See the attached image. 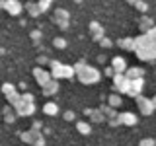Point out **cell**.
I'll return each mask as SVG.
<instances>
[{"label": "cell", "instance_id": "6da1fadb", "mask_svg": "<svg viewBox=\"0 0 156 146\" xmlns=\"http://www.w3.org/2000/svg\"><path fill=\"white\" fill-rule=\"evenodd\" d=\"M135 53L144 62L156 61V41H152L146 33H140L139 37H135Z\"/></svg>", "mask_w": 156, "mask_h": 146}, {"label": "cell", "instance_id": "7a4b0ae2", "mask_svg": "<svg viewBox=\"0 0 156 146\" xmlns=\"http://www.w3.org/2000/svg\"><path fill=\"white\" fill-rule=\"evenodd\" d=\"M72 68H74V76H78V80H80L84 86L98 84V82L101 80V72L98 70V68L90 66V64H88V62H84V61L76 62Z\"/></svg>", "mask_w": 156, "mask_h": 146}, {"label": "cell", "instance_id": "3957f363", "mask_svg": "<svg viewBox=\"0 0 156 146\" xmlns=\"http://www.w3.org/2000/svg\"><path fill=\"white\" fill-rule=\"evenodd\" d=\"M51 78L53 80H70V78H74V68L70 64H62V62L58 61H51Z\"/></svg>", "mask_w": 156, "mask_h": 146}, {"label": "cell", "instance_id": "277c9868", "mask_svg": "<svg viewBox=\"0 0 156 146\" xmlns=\"http://www.w3.org/2000/svg\"><path fill=\"white\" fill-rule=\"evenodd\" d=\"M2 94L6 96V99H8V105L12 107H16L20 101H22V94H18V90H16V86L14 84H10V82H6V84H2Z\"/></svg>", "mask_w": 156, "mask_h": 146}, {"label": "cell", "instance_id": "5b68a950", "mask_svg": "<svg viewBox=\"0 0 156 146\" xmlns=\"http://www.w3.org/2000/svg\"><path fill=\"white\" fill-rule=\"evenodd\" d=\"M53 22H55L57 27L68 29V26H70V12H68L66 8H57L55 12H53Z\"/></svg>", "mask_w": 156, "mask_h": 146}, {"label": "cell", "instance_id": "8992f818", "mask_svg": "<svg viewBox=\"0 0 156 146\" xmlns=\"http://www.w3.org/2000/svg\"><path fill=\"white\" fill-rule=\"evenodd\" d=\"M143 90H144V78H139V80H129V86H127L125 96L139 97V96H143Z\"/></svg>", "mask_w": 156, "mask_h": 146}, {"label": "cell", "instance_id": "52a82bcc", "mask_svg": "<svg viewBox=\"0 0 156 146\" xmlns=\"http://www.w3.org/2000/svg\"><path fill=\"white\" fill-rule=\"evenodd\" d=\"M135 101H136V107H139L140 115H144V117H150V115L154 113V105H152V101H150L148 97H144V96H139V97H135Z\"/></svg>", "mask_w": 156, "mask_h": 146}, {"label": "cell", "instance_id": "ba28073f", "mask_svg": "<svg viewBox=\"0 0 156 146\" xmlns=\"http://www.w3.org/2000/svg\"><path fill=\"white\" fill-rule=\"evenodd\" d=\"M0 8H4L10 16H20L23 12V4L18 0H4V2H0Z\"/></svg>", "mask_w": 156, "mask_h": 146}, {"label": "cell", "instance_id": "9c48e42d", "mask_svg": "<svg viewBox=\"0 0 156 146\" xmlns=\"http://www.w3.org/2000/svg\"><path fill=\"white\" fill-rule=\"evenodd\" d=\"M33 78H35V82L41 88L53 80V78H51V72H49L47 68H41V66H35V68H33Z\"/></svg>", "mask_w": 156, "mask_h": 146}, {"label": "cell", "instance_id": "30bf717a", "mask_svg": "<svg viewBox=\"0 0 156 146\" xmlns=\"http://www.w3.org/2000/svg\"><path fill=\"white\" fill-rule=\"evenodd\" d=\"M111 80H113V90H115V94L123 96L125 92H127V86H129V78H127L125 74H115Z\"/></svg>", "mask_w": 156, "mask_h": 146}, {"label": "cell", "instance_id": "8fae6325", "mask_svg": "<svg viewBox=\"0 0 156 146\" xmlns=\"http://www.w3.org/2000/svg\"><path fill=\"white\" fill-rule=\"evenodd\" d=\"M117 123L123 125V127H135L139 123V117L131 111H125V113H117Z\"/></svg>", "mask_w": 156, "mask_h": 146}, {"label": "cell", "instance_id": "7c38bea8", "mask_svg": "<svg viewBox=\"0 0 156 146\" xmlns=\"http://www.w3.org/2000/svg\"><path fill=\"white\" fill-rule=\"evenodd\" d=\"M35 103H23V101H20V103L14 107V111H16L18 117H31L33 113H35Z\"/></svg>", "mask_w": 156, "mask_h": 146}, {"label": "cell", "instance_id": "4fadbf2b", "mask_svg": "<svg viewBox=\"0 0 156 146\" xmlns=\"http://www.w3.org/2000/svg\"><path fill=\"white\" fill-rule=\"evenodd\" d=\"M90 37L94 39V43H100L105 37V29L100 22H92L90 23Z\"/></svg>", "mask_w": 156, "mask_h": 146}, {"label": "cell", "instance_id": "5bb4252c", "mask_svg": "<svg viewBox=\"0 0 156 146\" xmlns=\"http://www.w3.org/2000/svg\"><path fill=\"white\" fill-rule=\"evenodd\" d=\"M111 70L115 72V74H125V70H127V61L123 57H113L111 58Z\"/></svg>", "mask_w": 156, "mask_h": 146}, {"label": "cell", "instance_id": "9a60e30c", "mask_svg": "<svg viewBox=\"0 0 156 146\" xmlns=\"http://www.w3.org/2000/svg\"><path fill=\"white\" fill-rule=\"evenodd\" d=\"M117 47L123 51H133L135 53V37H123L117 41Z\"/></svg>", "mask_w": 156, "mask_h": 146}, {"label": "cell", "instance_id": "2e32d148", "mask_svg": "<svg viewBox=\"0 0 156 146\" xmlns=\"http://www.w3.org/2000/svg\"><path fill=\"white\" fill-rule=\"evenodd\" d=\"M143 74H144V70L140 66H131V68L125 70V76L129 78V80H139V78H143Z\"/></svg>", "mask_w": 156, "mask_h": 146}, {"label": "cell", "instance_id": "e0dca14e", "mask_svg": "<svg viewBox=\"0 0 156 146\" xmlns=\"http://www.w3.org/2000/svg\"><path fill=\"white\" fill-rule=\"evenodd\" d=\"M37 134H41V130H33V129H29V130H23V133H20V138H22V142L31 144L33 140H35V136H37Z\"/></svg>", "mask_w": 156, "mask_h": 146}, {"label": "cell", "instance_id": "ac0fdd59", "mask_svg": "<svg viewBox=\"0 0 156 146\" xmlns=\"http://www.w3.org/2000/svg\"><path fill=\"white\" fill-rule=\"evenodd\" d=\"M121 103H123V97H121L119 94H109L107 96V107H111V109H117V107H121Z\"/></svg>", "mask_w": 156, "mask_h": 146}, {"label": "cell", "instance_id": "d6986e66", "mask_svg": "<svg viewBox=\"0 0 156 146\" xmlns=\"http://www.w3.org/2000/svg\"><path fill=\"white\" fill-rule=\"evenodd\" d=\"M41 92H43V96H55L57 92H58V82H57V80H51L49 84L43 86Z\"/></svg>", "mask_w": 156, "mask_h": 146}, {"label": "cell", "instance_id": "ffe728a7", "mask_svg": "<svg viewBox=\"0 0 156 146\" xmlns=\"http://www.w3.org/2000/svg\"><path fill=\"white\" fill-rule=\"evenodd\" d=\"M43 113L49 115V117H55V115H58V105L55 103V101H47V103L43 105Z\"/></svg>", "mask_w": 156, "mask_h": 146}, {"label": "cell", "instance_id": "44dd1931", "mask_svg": "<svg viewBox=\"0 0 156 146\" xmlns=\"http://www.w3.org/2000/svg\"><path fill=\"white\" fill-rule=\"evenodd\" d=\"M2 113H4V121H6V123H10V125H12V123H16L18 115H16V111H14L10 105L4 107V109H2Z\"/></svg>", "mask_w": 156, "mask_h": 146}, {"label": "cell", "instance_id": "7402d4cb", "mask_svg": "<svg viewBox=\"0 0 156 146\" xmlns=\"http://www.w3.org/2000/svg\"><path fill=\"white\" fill-rule=\"evenodd\" d=\"M76 130L80 134H84V136H88L92 133V125L88 123V121H76Z\"/></svg>", "mask_w": 156, "mask_h": 146}, {"label": "cell", "instance_id": "603a6c76", "mask_svg": "<svg viewBox=\"0 0 156 146\" xmlns=\"http://www.w3.org/2000/svg\"><path fill=\"white\" fill-rule=\"evenodd\" d=\"M23 8L29 12V16H31V18H39V16H41V12H39V8H37V2H26V4H23Z\"/></svg>", "mask_w": 156, "mask_h": 146}, {"label": "cell", "instance_id": "cb8c5ba5", "mask_svg": "<svg viewBox=\"0 0 156 146\" xmlns=\"http://www.w3.org/2000/svg\"><path fill=\"white\" fill-rule=\"evenodd\" d=\"M100 111L104 113L105 121H113V119H117V111H115V109H111V107H107V105H101V107H100Z\"/></svg>", "mask_w": 156, "mask_h": 146}, {"label": "cell", "instance_id": "d4e9b609", "mask_svg": "<svg viewBox=\"0 0 156 146\" xmlns=\"http://www.w3.org/2000/svg\"><path fill=\"white\" fill-rule=\"evenodd\" d=\"M88 117H90V121H94V123H105V117L100 109H92V113Z\"/></svg>", "mask_w": 156, "mask_h": 146}, {"label": "cell", "instance_id": "484cf974", "mask_svg": "<svg viewBox=\"0 0 156 146\" xmlns=\"http://www.w3.org/2000/svg\"><path fill=\"white\" fill-rule=\"evenodd\" d=\"M37 8H39V12H41V14H45L47 10L53 8V2H51V0H39V2H37Z\"/></svg>", "mask_w": 156, "mask_h": 146}, {"label": "cell", "instance_id": "4316f807", "mask_svg": "<svg viewBox=\"0 0 156 146\" xmlns=\"http://www.w3.org/2000/svg\"><path fill=\"white\" fill-rule=\"evenodd\" d=\"M53 45H55V49H66L68 41L65 37H55V39H53Z\"/></svg>", "mask_w": 156, "mask_h": 146}, {"label": "cell", "instance_id": "83f0119b", "mask_svg": "<svg viewBox=\"0 0 156 146\" xmlns=\"http://www.w3.org/2000/svg\"><path fill=\"white\" fill-rule=\"evenodd\" d=\"M152 26H154V23H152V19H150V18H143V19H140V29H143V33H146Z\"/></svg>", "mask_w": 156, "mask_h": 146}, {"label": "cell", "instance_id": "f1b7e54d", "mask_svg": "<svg viewBox=\"0 0 156 146\" xmlns=\"http://www.w3.org/2000/svg\"><path fill=\"white\" fill-rule=\"evenodd\" d=\"M22 101H23V103H35V96L29 94V92H23V94H22Z\"/></svg>", "mask_w": 156, "mask_h": 146}, {"label": "cell", "instance_id": "f546056e", "mask_svg": "<svg viewBox=\"0 0 156 146\" xmlns=\"http://www.w3.org/2000/svg\"><path fill=\"white\" fill-rule=\"evenodd\" d=\"M139 146H156V138H152V136H148V138H140Z\"/></svg>", "mask_w": 156, "mask_h": 146}, {"label": "cell", "instance_id": "4dcf8cb0", "mask_svg": "<svg viewBox=\"0 0 156 146\" xmlns=\"http://www.w3.org/2000/svg\"><path fill=\"white\" fill-rule=\"evenodd\" d=\"M31 146H45V134H37L35 136V140H33V142H31Z\"/></svg>", "mask_w": 156, "mask_h": 146}, {"label": "cell", "instance_id": "1f68e13d", "mask_svg": "<svg viewBox=\"0 0 156 146\" xmlns=\"http://www.w3.org/2000/svg\"><path fill=\"white\" fill-rule=\"evenodd\" d=\"M131 4H133L136 10H140V12H146V10H148V4L146 2H131Z\"/></svg>", "mask_w": 156, "mask_h": 146}, {"label": "cell", "instance_id": "d6a6232c", "mask_svg": "<svg viewBox=\"0 0 156 146\" xmlns=\"http://www.w3.org/2000/svg\"><path fill=\"white\" fill-rule=\"evenodd\" d=\"M62 119H65V121H74L76 113H74V111H65V113H62Z\"/></svg>", "mask_w": 156, "mask_h": 146}, {"label": "cell", "instance_id": "836d02e7", "mask_svg": "<svg viewBox=\"0 0 156 146\" xmlns=\"http://www.w3.org/2000/svg\"><path fill=\"white\" fill-rule=\"evenodd\" d=\"M100 45L104 47V49H111V47H113V41H111V39H107V37H104L100 41Z\"/></svg>", "mask_w": 156, "mask_h": 146}, {"label": "cell", "instance_id": "e575fe53", "mask_svg": "<svg viewBox=\"0 0 156 146\" xmlns=\"http://www.w3.org/2000/svg\"><path fill=\"white\" fill-rule=\"evenodd\" d=\"M37 62H39V66L43 68V64H49V62H51V61H49V58H47L45 55H41V57H37Z\"/></svg>", "mask_w": 156, "mask_h": 146}, {"label": "cell", "instance_id": "d590c367", "mask_svg": "<svg viewBox=\"0 0 156 146\" xmlns=\"http://www.w3.org/2000/svg\"><path fill=\"white\" fill-rule=\"evenodd\" d=\"M146 35H148L150 39H152V41H156V26H152L148 29V31H146Z\"/></svg>", "mask_w": 156, "mask_h": 146}, {"label": "cell", "instance_id": "8d00e7d4", "mask_svg": "<svg viewBox=\"0 0 156 146\" xmlns=\"http://www.w3.org/2000/svg\"><path fill=\"white\" fill-rule=\"evenodd\" d=\"M104 74H105V76H109V78H113V76H115V72H113V70H111V66H107V68H105V72H104Z\"/></svg>", "mask_w": 156, "mask_h": 146}, {"label": "cell", "instance_id": "74e56055", "mask_svg": "<svg viewBox=\"0 0 156 146\" xmlns=\"http://www.w3.org/2000/svg\"><path fill=\"white\" fill-rule=\"evenodd\" d=\"M31 39L39 41V39H41V31H31Z\"/></svg>", "mask_w": 156, "mask_h": 146}, {"label": "cell", "instance_id": "f35d334b", "mask_svg": "<svg viewBox=\"0 0 156 146\" xmlns=\"http://www.w3.org/2000/svg\"><path fill=\"white\" fill-rule=\"evenodd\" d=\"M33 130H41V123H39V121H35V123H33V127H31Z\"/></svg>", "mask_w": 156, "mask_h": 146}, {"label": "cell", "instance_id": "ab89813d", "mask_svg": "<svg viewBox=\"0 0 156 146\" xmlns=\"http://www.w3.org/2000/svg\"><path fill=\"white\" fill-rule=\"evenodd\" d=\"M150 101H152V105H154V111H156V96H154V97H150Z\"/></svg>", "mask_w": 156, "mask_h": 146}]
</instances>
